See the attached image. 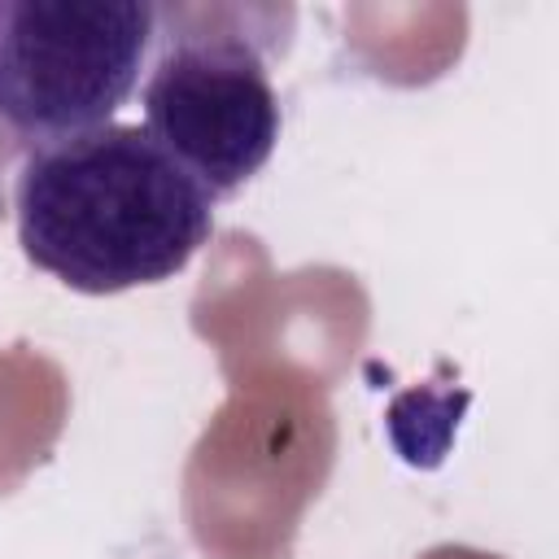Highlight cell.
I'll list each match as a JSON object with an SVG mask.
<instances>
[{
    "instance_id": "6da1fadb",
    "label": "cell",
    "mask_w": 559,
    "mask_h": 559,
    "mask_svg": "<svg viewBox=\"0 0 559 559\" xmlns=\"http://www.w3.org/2000/svg\"><path fill=\"white\" fill-rule=\"evenodd\" d=\"M13 214L26 262L92 297L179 275L214 231V197L140 122L31 148Z\"/></svg>"
},
{
    "instance_id": "7a4b0ae2",
    "label": "cell",
    "mask_w": 559,
    "mask_h": 559,
    "mask_svg": "<svg viewBox=\"0 0 559 559\" xmlns=\"http://www.w3.org/2000/svg\"><path fill=\"white\" fill-rule=\"evenodd\" d=\"M157 61L144 83V131L218 201L275 153L280 96L240 9H157Z\"/></svg>"
},
{
    "instance_id": "3957f363",
    "label": "cell",
    "mask_w": 559,
    "mask_h": 559,
    "mask_svg": "<svg viewBox=\"0 0 559 559\" xmlns=\"http://www.w3.org/2000/svg\"><path fill=\"white\" fill-rule=\"evenodd\" d=\"M157 39L144 0H22L0 13V127L52 144L105 127Z\"/></svg>"
},
{
    "instance_id": "277c9868",
    "label": "cell",
    "mask_w": 559,
    "mask_h": 559,
    "mask_svg": "<svg viewBox=\"0 0 559 559\" xmlns=\"http://www.w3.org/2000/svg\"><path fill=\"white\" fill-rule=\"evenodd\" d=\"M13 157H17V144H13V135L0 127V218L9 214V166H13Z\"/></svg>"
},
{
    "instance_id": "5b68a950",
    "label": "cell",
    "mask_w": 559,
    "mask_h": 559,
    "mask_svg": "<svg viewBox=\"0 0 559 559\" xmlns=\"http://www.w3.org/2000/svg\"><path fill=\"white\" fill-rule=\"evenodd\" d=\"M0 13H4V4H0Z\"/></svg>"
}]
</instances>
